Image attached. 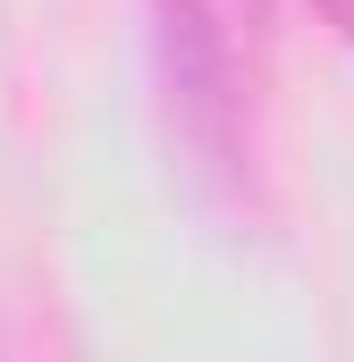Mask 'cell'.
I'll return each instance as SVG.
<instances>
[{
  "instance_id": "6da1fadb",
  "label": "cell",
  "mask_w": 354,
  "mask_h": 362,
  "mask_svg": "<svg viewBox=\"0 0 354 362\" xmlns=\"http://www.w3.org/2000/svg\"><path fill=\"white\" fill-rule=\"evenodd\" d=\"M152 51H161V85H169V118L194 144L202 177L245 185V93H236V59H228V25L211 0H152Z\"/></svg>"
},
{
  "instance_id": "7a4b0ae2",
  "label": "cell",
  "mask_w": 354,
  "mask_h": 362,
  "mask_svg": "<svg viewBox=\"0 0 354 362\" xmlns=\"http://www.w3.org/2000/svg\"><path fill=\"white\" fill-rule=\"evenodd\" d=\"M321 17H329V25H338V34L354 42V0H321Z\"/></svg>"
}]
</instances>
